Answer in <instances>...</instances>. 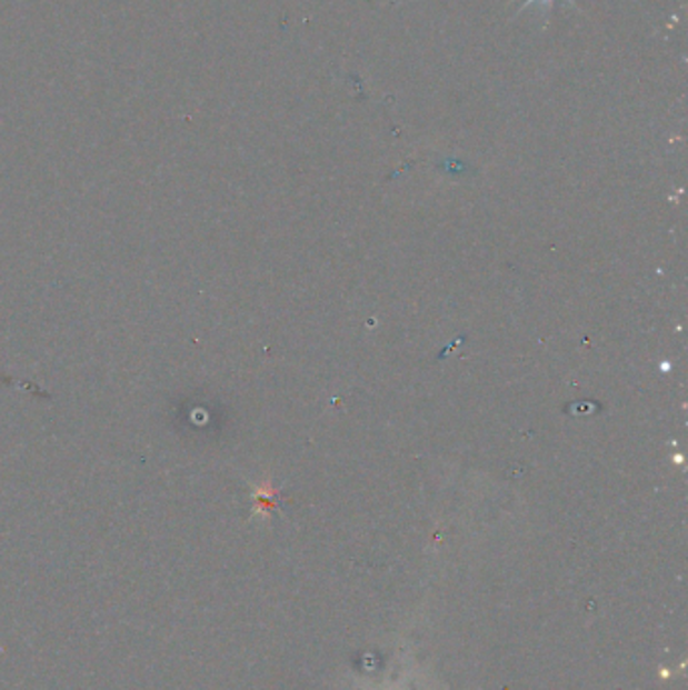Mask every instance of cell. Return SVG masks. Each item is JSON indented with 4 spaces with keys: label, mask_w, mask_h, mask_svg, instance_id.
Returning a JSON list of instances; mask_svg holds the SVG:
<instances>
[{
    "label": "cell",
    "mask_w": 688,
    "mask_h": 690,
    "mask_svg": "<svg viewBox=\"0 0 688 690\" xmlns=\"http://www.w3.org/2000/svg\"><path fill=\"white\" fill-rule=\"evenodd\" d=\"M534 2H546V4H551V0H527V2H525V7L534 4ZM569 2H574V0H569Z\"/></svg>",
    "instance_id": "obj_1"
}]
</instances>
